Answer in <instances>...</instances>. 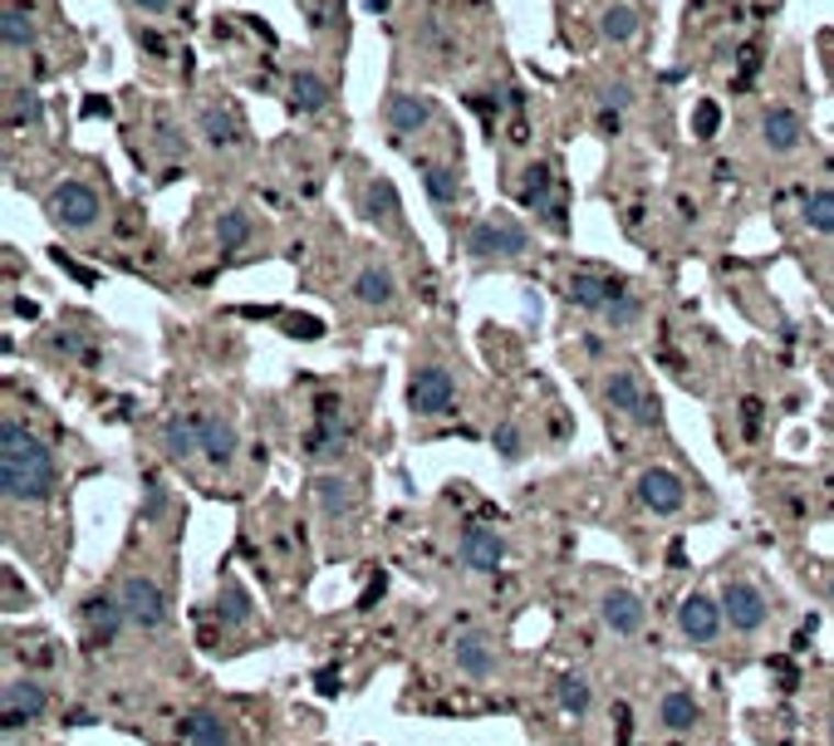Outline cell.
Segmentation results:
<instances>
[{"label": "cell", "instance_id": "obj_3", "mask_svg": "<svg viewBox=\"0 0 834 746\" xmlns=\"http://www.w3.org/2000/svg\"><path fill=\"white\" fill-rule=\"evenodd\" d=\"M467 250L481 260V266H487V260H515V256H525V250H531V231L515 222L511 212H491V216H481V222H477Z\"/></svg>", "mask_w": 834, "mask_h": 746}, {"label": "cell", "instance_id": "obj_27", "mask_svg": "<svg viewBox=\"0 0 834 746\" xmlns=\"http://www.w3.org/2000/svg\"><path fill=\"white\" fill-rule=\"evenodd\" d=\"M5 55H20V49H30L35 45V35H40V25H35V15H30V5H20V0H5Z\"/></svg>", "mask_w": 834, "mask_h": 746}, {"label": "cell", "instance_id": "obj_2", "mask_svg": "<svg viewBox=\"0 0 834 746\" xmlns=\"http://www.w3.org/2000/svg\"><path fill=\"white\" fill-rule=\"evenodd\" d=\"M45 216H49V222H55L59 231H69V236H84V231L99 226V216H103V197L93 192L89 182L69 177V182H59L55 192L45 197Z\"/></svg>", "mask_w": 834, "mask_h": 746}, {"label": "cell", "instance_id": "obj_6", "mask_svg": "<svg viewBox=\"0 0 834 746\" xmlns=\"http://www.w3.org/2000/svg\"><path fill=\"white\" fill-rule=\"evenodd\" d=\"M354 202H358V212H364L374 226L393 231V236H408L403 207H398V192H393V182H388V177H364V182L354 187Z\"/></svg>", "mask_w": 834, "mask_h": 746}, {"label": "cell", "instance_id": "obj_11", "mask_svg": "<svg viewBox=\"0 0 834 746\" xmlns=\"http://www.w3.org/2000/svg\"><path fill=\"white\" fill-rule=\"evenodd\" d=\"M123 624H129L123 599H109V594L84 599V634H89V648H109L113 638L123 634Z\"/></svg>", "mask_w": 834, "mask_h": 746}, {"label": "cell", "instance_id": "obj_5", "mask_svg": "<svg viewBox=\"0 0 834 746\" xmlns=\"http://www.w3.org/2000/svg\"><path fill=\"white\" fill-rule=\"evenodd\" d=\"M452 398H457V383H452V374L437 369V364L418 369L413 383H408V408H413L418 417H447Z\"/></svg>", "mask_w": 834, "mask_h": 746}, {"label": "cell", "instance_id": "obj_37", "mask_svg": "<svg viewBox=\"0 0 834 746\" xmlns=\"http://www.w3.org/2000/svg\"><path fill=\"white\" fill-rule=\"evenodd\" d=\"M163 511H167V491L157 487V481H147V506H143V516H147V521H163Z\"/></svg>", "mask_w": 834, "mask_h": 746}, {"label": "cell", "instance_id": "obj_19", "mask_svg": "<svg viewBox=\"0 0 834 746\" xmlns=\"http://www.w3.org/2000/svg\"><path fill=\"white\" fill-rule=\"evenodd\" d=\"M163 452L167 461H192L202 452V417L197 413H173L163 427Z\"/></svg>", "mask_w": 834, "mask_h": 746}, {"label": "cell", "instance_id": "obj_1", "mask_svg": "<svg viewBox=\"0 0 834 746\" xmlns=\"http://www.w3.org/2000/svg\"><path fill=\"white\" fill-rule=\"evenodd\" d=\"M59 471H55V452L40 443L35 433L5 417L0 427V487L10 501H45L55 491Z\"/></svg>", "mask_w": 834, "mask_h": 746}, {"label": "cell", "instance_id": "obj_29", "mask_svg": "<svg viewBox=\"0 0 834 746\" xmlns=\"http://www.w3.org/2000/svg\"><path fill=\"white\" fill-rule=\"evenodd\" d=\"M216 619H221L226 628H246V624H251V594L241 590L236 580L221 584V594H216Z\"/></svg>", "mask_w": 834, "mask_h": 746}, {"label": "cell", "instance_id": "obj_23", "mask_svg": "<svg viewBox=\"0 0 834 746\" xmlns=\"http://www.w3.org/2000/svg\"><path fill=\"white\" fill-rule=\"evenodd\" d=\"M418 172H422V187L437 207H452L462 197V172L447 163H432V157H418Z\"/></svg>", "mask_w": 834, "mask_h": 746}, {"label": "cell", "instance_id": "obj_41", "mask_svg": "<svg viewBox=\"0 0 834 746\" xmlns=\"http://www.w3.org/2000/svg\"><path fill=\"white\" fill-rule=\"evenodd\" d=\"M830 604H834V580H830Z\"/></svg>", "mask_w": 834, "mask_h": 746}, {"label": "cell", "instance_id": "obj_39", "mask_svg": "<svg viewBox=\"0 0 834 746\" xmlns=\"http://www.w3.org/2000/svg\"><path fill=\"white\" fill-rule=\"evenodd\" d=\"M133 5H138L143 15H167V10H173V0H133Z\"/></svg>", "mask_w": 834, "mask_h": 746}, {"label": "cell", "instance_id": "obj_32", "mask_svg": "<svg viewBox=\"0 0 834 746\" xmlns=\"http://www.w3.org/2000/svg\"><path fill=\"white\" fill-rule=\"evenodd\" d=\"M604 40H614V45H629V40H638V30H643V20H638V10L633 5H609L604 10Z\"/></svg>", "mask_w": 834, "mask_h": 746}, {"label": "cell", "instance_id": "obj_22", "mask_svg": "<svg viewBox=\"0 0 834 746\" xmlns=\"http://www.w3.org/2000/svg\"><path fill=\"white\" fill-rule=\"evenodd\" d=\"M202 133H207L211 148H241V143H246V129H241V119H236L231 103H207L202 109Z\"/></svg>", "mask_w": 834, "mask_h": 746}, {"label": "cell", "instance_id": "obj_10", "mask_svg": "<svg viewBox=\"0 0 834 746\" xmlns=\"http://www.w3.org/2000/svg\"><path fill=\"white\" fill-rule=\"evenodd\" d=\"M638 501L653 511V516H678L682 501H688V487H682L678 471L668 467H653L638 477Z\"/></svg>", "mask_w": 834, "mask_h": 746}, {"label": "cell", "instance_id": "obj_14", "mask_svg": "<svg viewBox=\"0 0 834 746\" xmlns=\"http://www.w3.org/2000/svg\"><path fill=\"white\" fill-rule=\"evenodd\" d=\"M722 624H726L722 604H712L707 594H688L678 604V628L692 638V644H712V638L722 634Z\"/></svg>", "mask_w": 834, "mask_h": 746}, {"label": "cell", "instance_id": "obj_33", "mask_svg": "<svg viewBox=\"0 0 834 746\" xmlns=\"http://www.w3.org/2000/svg\"><path fill=\"white\" fill-rule=\"evenodd\" d=\"M800 216H805L810 231H820V236H834V192H830V187L810 192L805 207H800Z\"/></svg>", "mask_w": 834, "mask_h": 746}, {"label": "cell", "instance_id": "obj_12", "mask_svg": "<svg viewBox=\"0 0 834 746\" xmlns=\"http://www.w3.org/2000/svg\"><path fill=\"white\" fill-rule=\"evenodd\" d=\"M457 560L467 565L471 575H491L496 565L505 560L501 531H491V525H467V535H462V545H457Z\"/></svg>", "mask_w": 834, "mask_h": 746}, {"label": "cell", "instance_id": "obj_17", "mask_svg": "<svg viewBox=\"0 0 834 746\" xmlns=\"http://www.w3.org/2000/svg\"><path fill=\"white\" fill-rule=\"evenodd\" d=\"M599 619H604L619 638H633L643 628V619H648V609H643V599L633 590H609L599 599Z\"/></svg>", "mask_w": 834, "mask_h": 746}, {"label": "cell", "instance_id": "obj_38", "mask_svg": "<svg viewBox=\"0 0 834 746\" xmlns=\"http://www.w3.org/2000/svg\"><path fill=\"white\" fill-rule=\"evenodd\" d=\"M314 682H320V692H324V698H334V692H340V672H334V668H324Z\"/></svg>", "mask_w": 834, "mask_h": 746}, {"label": "cell", "instance_id": "obj_28", "mask_svg": "<svg viewBox=\"0 0 834 746\" xmlns=\"http://www.w3.org/2000/svg\"><path fill=\"white\" fill-rule=\"evenodd\" d=\"M334 93H330V83H324L320 75H314V69H294L290 75V103L300 113H314V109H324V103H330Z\"/></svg>", "mask_w": 834, "mask_h": 746}, {"label": "cell", "instance_id": "obj_25", "mask_svg": "<svg viewBox=\"0 0 834 746\" xmlns=\"http://www.w3.org/2000/svg\"><path fill=\"white\" fill-rule=\"evenodd\" d=\"M314 501H320V511L330 521H348V516H354V506H358L354 487H348L344 477H320V481H314Z\"/></svg>", "mask_w": 834, "mask_h": 746}, {"label": "cell", "instance_id": "obj_35", "mask_svg": "<svg viewBox=\"0 0 834 746\" xmlns=\"http://www.w3.org/2000/svg\"><path fill=\"white\" fill-rule=\"evenodd\" d=\"M491 447L501 452V461H521V457H525V437H521V427H515V423H496Z\"/></svg>", "mask_w": 834, "mask_h": 746}, {"label": "cell", "instance_id": "obj_40", "mask_svg": "<svg viewBox=\"0 0 834 746\" xmlns=\"http://www.w3.org/2000/svg\"><path fill=\"white\" fill-rule=\"evenodd\" d=\"M697 129H702V133H712V129H716V109H712V103H707V109H702V119H697Z\"/></svg>", "mask_w": 834, "mask_h": 746}, {"label": "cell", "instance_id": "obj_24", "mask_svg": "<svg viewBox=\"0 0 834 746\" xmlns=\"http://www.w3.org/2000/svg\"><path fill=\"white\" fill-rule=\"evenodd\" d=\"M521 202L531 207L535 216H551L555 222V177H551V167L545 163H535V167H525V182H521Z\"/></svg>", "mask_w": 834, "mask_h": 746}, {"label": "cell", "instance_id": "obj_42", "mask_svg": "<svg viewBox=\"0 0 834 746\" xmlns=\"http://www.w3.org/2000/svg\"><path fill=\"white\" fill-rule=\"evenodd\" d=\"M830 742H834V727H830Z\"/></svg>", "mask_w": 834, "mask_h": 746}, {"label": "cell", "instance_id": "obj_15", "mask_svg": "<svg viewBox=\"0 0 834 746\" xmlns=\"http://www.w3.org/2000/svg\"><path fill=\"white\" fill-rule=\"evenodd\" d=\"M348 296H354L358 304H368V310H393V300H398L393 270L378 266V260L358 266V270H354V280H348Z\"/></svg>", "mask_w": 834, "mask_h": 746}, {"label": "cell", "instance_id": "obj_13", "mask_svg": "<svg viewBox=\"0 0 834 746\" xmlns=\"http://www.w3.org/2000/svg\"><path fill=\"white\" fill-rule=\"evenodd\" d=\"M45 708H49V698L35 678L5 682V732H20V727H30V722H40Z\"/></svg>", "mask_w": 834, "mask_h": 746}, {"label": "cell", "instance_id": "obj_7", "mask_svg": "<svg viewBox=\"0 0 834 746\" xmlns=\"http://www.w3.org/2000/svg\"><path fill=\"white\" fill-rule=\"evenodd\" d=\"M722 614H726V624H732L736 634H756V628L770 619V604H766V594L756 590L752 580H726L722 584Z\"/></svg>", "mask_w": 834, "mask_h": 746}, {"label": "cell", "instance_id": "obj_16", "mask_svg": "<svg viewBox=\"0 0 834 746\" xmlns=\"http://www.w3.org/2000/svg\"><path fill=\"white\" fill-rule=\"evenodd\" d=\"M761 138L770 153H796L805 143V119L796 109H786V103H770L761 113Z\"/></svg>", "mask_w": 834, "mask_h": 746}, {"label": "cell", "instance_id": "obj_26", "mask_svg": "<svg viewBox=\"0 0 834 746\" xmlns=\"http://www.w3.org/2000/svg\"><path fill=\"white\" fill-rule=\"evenodd\" d=\"M182 737L187 746H231V727L226 717H216V712H192V717H182Z\"/></svg>", "mask_w": 834, "mask_h": 746}, {"label": "cell", "instance_id": "obj_8", "mask_svg": "<svg viewBox=\"0 0 834 746\" xmlns=\"http://www.w3.org/2000/svg\"><path fill=\"white\" fill-rule=\"evenodd\" d=\"M119 599H123V609H129L133 628H163L167 624V599H163V590H157L153 580H147V575H129Z\"/></svg>", "mask_w": 834, "mask_h": 746}, {"label": "cell", "instance_id": "obj_20", "mask_svg": "<svg viewBox=\"0 0 834 746\" xmlns=\"http://www.w3.org/2000/svg\"><path fill=\"white\" fill-rule=\"evenodd\" d=\"M619 290H624V286H619V280L594 276V270H579V276H569V304H579V310L604 314L609 304H614Z\"/></svg>", "mask_w": 834, "mask_h": 746}, {"label": "cell", "instance_id": "obj_4", "mask_svg": "<svg viewBox=\"0 0 834 746\" xmlns=\"http://www.w3.org/2000/svg\"><path fill=\"white\" fill-rule=\"evenodd\" d=\"M604 403L614 408V413H624L629 423L638 427H658V398L643 388V378L633 369H614L604 383Z\"/></svg>", "mask_w": 834, "mask_h": 746}, {"label": "cell", "instance_id": "obj_9", "mask_svg": "<svg viewBox=\"0 0 834 746\" xmlns=\"http://www.w3.org/2000/svg\"><path fill=\"white\" fill-rule=\"evenodd\" d=\"M432 119H437V103L427 93H388L383 103V123L398 138H418L422 129H432Z\"/></svg>", "mask_w": 834, "mask_h": 746}, {"label": "cell", "instance_id": "obj_36", "mask_svg": "<svg viewBox=\"0 0 834 746\" xmlns=\"http://www.w3.org/2000/svg\"><path fill=\"white\" fill-rule=\"evenodd\" d=\"M638 314H643V304L638 296H629V290H619L614 304L604 310V324H614V330H629V324H638Z\"/></svg>", "mask_w": 834, "mask_h": 746}, {"label": "cell", "instance_id": "obj_34", "mask_svg": "<svg viewBox=\"0 0 834 746\" xmlns=\"http://www.w3.org/2000/svg\"><path fill=\"white\" fill-rule=\"evenodd\" d=\"M589 702H594V692H589V682H585V678H565V682H559V708H565V712L585 717Z\"/></svg>", "mask_w": 834, "mask_h": 746}, {"label": "cell", "instance_id": "obj_31", "mask_svg": "<svg viewBox=\"0 0 834 746\" xmlns=\"http://www.w3.org/2000/svg\"><path fill=\"white\" fill-rule=\"evenodd\" d=\"M251 216L246 212H236V207H231V212H221L216 216V246H221V256H236L241 246H246L251 241Z\"/></svg>", "mask_w": 834, "mask_h": 746}, {"label": "cell", "instance_id": "obj_30", "mask_svg": "<svg viewBox=\"0 0 834 746\" xmlns=\"http://www.w3.org/2000/svg\"><path fill=\"white\" fill-rule=\"evenodd\" d=\"M658 717H663V727L668 732H692L697 727V698L692 692H682V688H672L668 698H663Z\"/></svg>", "mask_w": 834, "mask_h": 746}, {"label": "cell", "instance_id": "obj_21", "mask_svg": "<svg viewBox=\"0 0 834 746\" xmlns=\"http://www.w3.org/2000/svg\"><path fill=\"white\" fill-rule=\"evenodd\" d=\"M202 457L211 461V467H231L236 461V423L221 413L202 417Z\"/></svg>", "mask_w": 834, "mask_h": 746}, {"label": "cell", "instance_id": "obj_18", "mask_svg": "<svg viewBox=\"0 0 834 746\" xmlns=\"http://www.w3.org/2000/svg\"><path fill=\"white\" fill-rule=\"evenodd\" d=\"M452 658H457V672H467V678H477V682L496 672V648H491L487 634H477V628L452 638Z\"/></svg>", "mask_w": 834, "mask_h": 746}]
</instances>
